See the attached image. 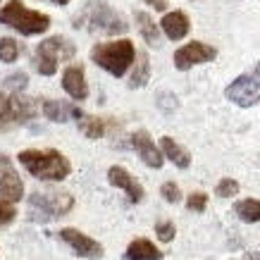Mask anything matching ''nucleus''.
Returning a JSON list of instances; mask_svg holds the SVG:
<instances>
[{"label":"nucleus","mask_w":260,"mask_h":260,"mask_svg":"<svg viewBox=\"0 0 260 260\" xmlns=\"http://www.w3.org/2000/svg\"><path fill=\"white\" fill-rule=\"evenodd\" d=\"M19 162L29 170V174L43 181H62L72 170L70 160L60 150H24L19 153Z\"/></svg>","instance_id":"1"},{"label":"nucleus","mask_w":260,"mask_h":260,"mask_svg":"<svg viewBox=\"0 0 260 260\" xmlns=\"http://www.w3.org/2000/svg\"><path fill=\"white\" fill-rule=\"evenodd\" d=\"M93 62L103 70H108L112 77H122L136 57L134 43L132 41H115V43H101L93 48Z\"/></svg>","instance_id":"2"},{"label":"nucleus","mask_w":260,"mask_h":260,"mask_svg":"<svg viewBox=\"0 0 260 260\" xmlns=\"http://www.w3.org/2000/svg\"><path fill=\"white\" fill-rule=\"evenodd\" d=\"M0 24H8L24 36H34V34H43L50 26V17L26 10L19 0H10L8 5L0 10Z\"/></svg>","instance_id":"3"},{"label":"nucleus","mask_w":260,"mask_h":260,"mask_svg":"<svg viewBox=\"0 0 260 260\" xmlns=\"http://www.w3.org/2000/svg\"><path fill=\"white\" fill-rule=\"evenodd\" d=\"M227 101H232L239 108H253L260 103V62L251 74H241L224 88Z\"/></svg>","instance_id":"4"},{"label":"nucleus","mask_w":260,"mask_h":260,"mask_svg":"<svg viewBox=\"0 0 260 260\" xmlns=\"http://www.w3.org/2000/svg\"><path fill=\"white\" fill-rule=\"evenodd\" d=\"M74 55V46H70L64 39L55 36V39H48L43 41L36 50V67H39L41 74H55L57 70V62L62 60V57H72Z\"/></svg>","instance_id":"5"},{"label":"nucleus","mask_w":260,"mask_h":260,"mask_svg":"<svg viewBox=\"0 0 260 260\" xmlns=\"http://www.w3.org/2000/svg\"><path fill=\"white\" fill-rule=\"evenodd\" d=\"M72 196H64V193H60V196H43V193H34L31 201H29V205H31V217L34 220H41L46 222L50 220V217H60V215L70 213L72 210Z\"/></svg>","instance_id":"6"},{"label":"nucleus","mask_w":260,"mask_h":260,"mask_svg":"<svg viewBox=\"0 0 260 260\" xmlns=\"http://www.w3.org/2000/svg\"><path fill=\"white\" fill-rule=\"evenodd\" d=\"M215 57H217V48L201 43V41H191V43H186L174 53V67L179 72H186L191 67H196V64L213 62Z\"/></svg>","instance_id":"7"},{"label":"nucleus","mask_w":260,"mask_h":260,"mask_svg":"<svg viewBox=\"0 0 260 260\" xmlns=\"http://www.w3.org/2000/svg\"><path fill=\"white\" fill-rule=\"evenodd\" d=\"M88 24H91V29L95 31H105V34H124L126 31V24L124 19L110 10L105 3H93L91 8H88Z\"/></svg>","instance_id":"8"},{"label":"nucleus","mask_w":260,"mask_h":260,"mask_svg":"<svg viewBox=\"0 0 260 260\" xmlns=\"http://www.w3.org/2000/svg\"><path fill=\"white\" fill-rule=\"evenodd\" d=\"M60 239H62L64 244H70V248L77 255H81V258H88V260H98L103 258V246L95 241V239L86 237V234H81L79 229H62L60 232Z\"/></svg>","instance_id":"9"},{"label":"nucleus","mask_w":260,"mask_h":260,"mask_svg":"<svg viewBox=\"0 0 260 260\" xmlns=\"http://www.w3.org/2000/svg\"><path fill=\"white\" fill-rule=\"evenodd\" d=\"M24 193V184L19 179L17 170L12 167L10 158L0 155V196L10 201V203H17Z\"/></svg>","instance_id":"10"},{"label":"nucleus","mask_w":260,"mask_h":260,"mask_svg":"<svg viewBox=\"0 0 260 260\" xmlns=\"http://www.w3.org/2000/svg\"><path fill=\"white\" fill-rule=\"evenodd\" d=\"M132 146L136 148L139 158H141L148 167H153V170H160V167H162V150L155 148V143H153V139H150L148 132H143V129L134 132V136H132Z\"/></svg>","instance_id":"11"},{"label":"nucleus","mask_w":260,"mask_h":260,"mask_svg":"<svg viewBox=\"0 0 260 260\" xmlns=\"http://www.w3.org/2000/svg\"><path fill=\"white\" fill-rule=\"evenodd\" d=\"M108 179H110L112 186L126 191V198H129L132 203H141L143 201V186L126 172L124 167H117V165L110 167V170H108Z\"/></svg>","instance_id":"12"},{"label":"nucleus","mask_w":260,"mask_h":260,"mask_svg":"<svg viewBox=\"0 0 260 260\" xmlns=\"http://www.w3.org/2000/svg\"><path fill=\"white\" fill-rule=\"evenodd\" d=\"M160 26H162V31L167 34V39L179 41V39H184V36L189 34L191 22H189V17L184 15V12H179V10H174V12H167V15L162 17V22H160Z\"/></svg>","instance_id":"13"},{"label":"nucleus","mask_w":260,"mask_h":260,"mask_svg":"<svg viewBox=\"0 0 260 260\" xmlns=\"http://www.w3.org/2000/svg\"><path fill=\"white\" fill-rule=\"evenodd\" d=\"M62 86L74 101H84L88 95L86 79H84V70H81V67H67V70H64Z\"/></svg>","instance_id":"14"},{"label":"nucleus","mask_w":260,"mask_h":260,"mask_svg":"<svg viewBox=\"0 0 260 260\" xmlns=\"http://www.w3.org/2000/svg\"><path fill=\"white\" fill-rule=\"evenodd\" d=\"M160 150H162V155H165L170 162H174L179 170H189L191 167L189 150L181 148L179 143L174 141V139H170V136H162V139H160Z\"/></svg>","instance_id":"15"},{"label":"nucleus","mask_w":260,"mask_h":260,"mask_svg":"<svg viewBox=\"0 0 260 260\" xmlns=\"http://www.w3.org/2000/svg\"><path fill=\"white\" fill-rule=\"evenodd\" d=\"M43 115H46L50 122H67V119H72V117L81 119L79 108H74V105L62 103V101H46L43 103Z\"/></svg>","instance_id":"16"},{"label":"nucleus","mask_w":260,"mask_h":260,"mask_svg":"<svg viewBox=\"0 0 260 260\" xmlns=\"http://www.w3.org/2000/svg\"><path fill=\"white\" fill-rule=\"evenodd\" d=\"M126 260H162V251L148 239H134L126 248Z\"/></svg>","instance_id":"17"},{"label":"nucleus","mask_w":260,"mask_h":260,"mask_svg":"<svg viewBox=\"0 0 260 260\" xmlns=\"http://www.w3.org/2000/svg\"><path fill=\"white\" fill-rule=\"evenodd\" d=\"M234 213H237L239 220L248 222V224L260 222V201H255V198H244V201H239V203L234 205Z\"/></svg>","instance_id":"18"},{"label":"nucleus","mask_w":260,"mask_h":260,"mask_svg":"<svg viewBox=\"0 0 260 260\" xmlns=\"http://www.w3.org/2000/svg\"><path fill=\"white\" fill-rule=\"evenodd\" d=\"M148 77H150V60H148V55H146V53H141V55H139V62H136L134 74H132V79H129V88L146 86Z\"/></svg>","instance_id":"19"},{"label":"nucleus","mask_w":260,"mask_h":260,"mask_svg":"<svg viewBox=\"0 0 260 260\" xmlns=\"http://www.w3.org/2000/svg\"><path fill=\"white\" fill-rule=\"evenodd\" d=\"M12 112H15V119H17V122H26V119L34 117L36 105H34V101H29V98L15 95V98H12Z\"/></svg>","instance_id":"20"},{"label":"nucleus","mask_w":260,"mask_h":260,"mask_svg":"<svg viewBox=\"0 0 260 260\" xmlns=\"http://www.w3.org/2000/svg\"><path fill=\"white\" fill-rule=\"evenodd\" d=\"M136 22H139V31L146 41H148L150 46H158V29H155V24L150 19L146 12H136Z\"/></svg>","instance_id":"21"},{"label":"nucleus","mask_w":260,"mask_h":260,"mask_svg":"<svg viewBox=\"0 0 260 260\" xmlns=\"http://www.w3.org/2000/svg\"><path fill=\"white\" fill-rule=\"evenodd\" d=\"M79 129H81V134L88 136V139H101V136L105 134V124H103V119H98V117H84V115H81Z\"/></svg>","instance_id":"22"},{"label":"nucleus","mask_w":260,"mask_h":260,"mask_svg":"<svg viewBox=\"0 0 260 260\" xmlns=\"http://www.w3.org/2000/svg\"><path fill=\"white\" fill-rule=\"evenodd\" d=\"M15 112H12V98L0 95V129H8L10 124H15Z\"/></svg>","instance_id":"23"},{"label":"nucleus","mask_w":260,"mask_h":260,"mask_svg":"<svg viewBox=\"0 0 260 260\" xmlns=\"http://www.w3.org/2000/svg\"><path fill=\"white\" fill-rule=\"evenodd\" d=\"M19 55V46L12 39H0V60L3 62H15Z\"/></svg>","instance_id":"24"},{"label":"nucleus","mask_w":260,"mask_h":260,"mask_svg":"<svg viewBox=\"0 0 260 260\" xmlns=\"http://www.w3.org/2000/svg\"><path fill=\"white\" fill-rule=\"evenodd\" d=\"M215 193L220 198H232L239 193V181L237 179H220L217 181V186H215Z\"/></svg>","instance_id":"25"},{"label":"nucleus","mask_w":260,"mask_h":260,"mask_svg":"<svg viewBox=\"0 0 260 260\" xmlns=\"http://www.w3.org/2000/svg\"><path fill=\"white\" fill-rule=\"evenodd\" d=\"M29 84V77L22 74V72H17V74H10L8 79L3 81V88H8V91H24Z\"/></svg>","instance_id":"26"},{"label":"nucleus","mask_w":260,"mask_h":260,"mask_svg":"<svg viewBox=\"0 0 260 260\" xmlns=\"http://www.w3.org/2000/svg\"><path fill=\"white\" fill-rule=\"evenodd\" d=\"M186 205H189V210H193V213H203L205 208H208V196H205L203 191H193L186 198Z\"/></svg>","instance_id":"27"},{"label":"nucleus","mask_w":260,"mask_h":260,"mask_svg":"<svg viewBox=\"0 0 260 260\" xmlns=\"http://www.w3.org/2000/svg\"><path fill=\"white\" fill-rule=\"evenodd\" d=\"M155 234H158V239L162 244H170V241L177 237V229H174L172 222H158V224H155Z\"/></svg>","instance_id":"28"},{"label":"nucleus","mask_w":260,"mask_h":260,"mask_svg":"<svg viewBox=\"0 0 260 260\" xmlns=\"http://www.w3.org/2000/svg\"><path fill=\"white\" fill-rule=\"evenodd\" d=\"M160 193H162V198H165L167 203H179L181 201V191L174 181H165L162 189H160Z\"/></svg>","instance_id":"29"},{"label":"nucleus","mask_w":260,"mask_h":260,"mask_svg":"<svg viewBox=\"0 0 260 260\" xmlns=\"http://www.w3.org/2000/svg\"><path fill=\"white\" fill-rule=\"evenodd\" d=\"M158 105H160V110L162 112H174L179 103H177V98H174L170 91H160L158 93Z\"/></svg>","instance_id":"30"},{"label":"nucleus","mask_w":260,"mask_h":260,"mask_svg":"<svg viewBox=\"0 0 260 260\" xmlns=\"http://www.w3.org/2000/svg\"><path fill=\"white\" fill-rule=\"evenodd\" d=\"M17 217V210L10 203H0V227H5Z\"/></svg>","instance_id":"31"},{"label":"nucleus","mask_w":260,"mask_h":260,"mask_svg":"<svg viewBox=\"0 0 260 260\" xmlns=\"http://www.w3.org/2000/svg\"><path fill=\"white\" fill-rule=\"evenodd\" d=\"M148 5H153L155 10H165L167 8V0H146Z\"/></svg>","instance_id":"32"},{"label":"nucleus","mask_w":260,"mask_h":260,"mask_svg":"<svg viewBox=\"0 0 260 260\" xmlns=\"http://www.w3.org/2000/svg\"><path fill=\"white\" fill-rule=\"evenodd\" d=\"M50 3H55V5H67L70 0H50Z\"/></svg>","instance_id":"33"}]
</instances>
